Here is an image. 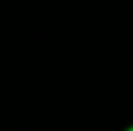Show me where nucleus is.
<instances>
[{"label": "nucleus", "instance_id": "obj_1", "mask_svg": "<svg viewBox=\"0 0 133 131\" xmlns=\"http://www.w3.org/2000/svg\"><path fill=\"white\" fill-rule=\"evenodd\" d=\"M123 131H133V124H128V126H126V129H123Z\"/></svg>", "mask_w": 133, "mask_h": 131}]
</instances>
